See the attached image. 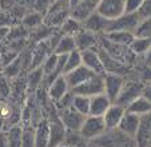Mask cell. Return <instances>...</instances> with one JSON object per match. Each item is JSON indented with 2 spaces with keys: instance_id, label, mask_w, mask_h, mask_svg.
I'll list each match as a JSON object with an SVG mask.
<instances>
[{
  "instance_id": "obj_13",
  "label": "cell",
  "mask_w": 151,
  "mask_h": 147,
  "mask_svg": "<svg viewBox=\"0 0 151 147\" xmlns=\"http://www.w3.org/2000/svg\"><path fill=\"white\" fill-rule=\"evenodd\" d=\"M135 141L138 147H151V112L140 116L139 130Z\"/></svg>"
},
{
  "instance_id": "obj_15",
  "label": "cell",
  "mask_w": 151,
  "mask_h": 147,
  "mask_svg": "<svg viewBox=\"0 0 151 147\" xmlns=\"http://www.w3.org/2000/svg\"><path fill=\"white\" fill-rule=\"evenodd\" d=\"M74 40H75V44H76V50L80 52L96 48L99 45V36L84 28L75 35Z\"/></svg>"
},
{
  "instance_id": "obj_8",
  "label": "cell",
  "mask_w": 151,
  "mask_h": 147,
  "mask_svg": "<svg viewBox=\"0 0 151 147\" xmlns=\"http://www.w3.org/2000/svg\"><path fill=\"white\" fill-rule=\"evenodd\" d=\"M71 91L75 95H83V96H87V98H92V96H95V95L103 94V91H104L103 76L95 75L91 79H88L87 82L83 83V84L75 87L74 90H71Z\"/></svg>"
},
{
  "instance_id": "obj_20",
  "label": "cell",
  "mask_w": 151,
  "mask_h": 147,
  "mask_svg": "<svg viewBox=\"0 0 151 147\" xmlns=\"http://www.w3.org/2000/svg\"><path fill=\"white\" fill-rule=\"evenodd\" d=\"M102 37L106 39L107 42L112 43V44L124 45V47H130V44L132 43V40L135 39L134 34H132V32H127V31L107 32V34H103Z\"/></svg>"
},
{
  "instance_id": "obj_43",
  "label": "cell",
  "mask_w": 151,
  "mask_h": 147,
  "mask_svg": "<svg viewBox=\"0 0 151 147\" xmlns=\"http://www.w3.org/2000/svg\"><path fill=\"white\" fill-rule=\"evenodd\" d=\"M60 147H68V146H66V144H63V146H60Z\"/></svg>"
},
{
  "instance_id": "obj_39",
  "label": "cell",
  "mask_w": 151,
  "mask_h": 147,
  "mask_svg": "<svg viewBox=\"0 0 151 147\" xmlns=\"http://www.w3.org/2000/svg\"><path fill=\"white\" fill-rule=\"evenodd\" d=\"M0 147H9L8 142H7L6 133H0Z\"/></svg>"
},
{
  "instance_id": "obj_29",
  "label": "cell",
  "mask_w": 151,
  "mask_h": 147,
  "mask_svg": "<svg viewBox=\"0 0 151 147\" xmlns=\"http://www.w3.org/2000/svg\"><path fill=\"white\" fill-rule=\"evenodd\" d=\"M134 36L139 39H151V17L140 20L134 31Z\"/></svg>"
},
{
  "instance_id": "obj_5",
  "label": "cell",
  "mask_w": 151,
  "mask_h": 147,
  "mask_svg": "<svg viewBox=\"0 0 151 147\" xmlns=\"http://www.w3.org/2000/svg\"><path fill=\"white\" fill-rule=\"evenodd\" d=\"M124 82H126V78L122 76V75H116V74H106L103 76V84H104L103 94L109 98L111 103L116 102Z\"/></svg>"
},
{
  "instance_id": "obj_24",
  "label": "cell",
  "mask_w": 151,
  "mask_h": 147,
  "mask_svg": "<svg viewBox=\"0 0 151 147\" xmlns=\"http://www.w3.org/2000/svg\"><path fill=\"white\" fill-rule=\"evenodd\" d=\"M60 28V34L62 35H68V36H75L78 32H80L83 30V23L79 20L74 19L72 16H68L63 24L59 27Z\"/></svg>"
},
{
  "instance_id": "obj_6",
  "label": "cell",
  "mask_w": 151,
  "mask_h": 147,
  "mask_svg": "<svg viewBox=\"0 0 151 147\" xmlns=\"http://www.w3.org/2000/svg\"><path fill=\"white\" fill-rule=\"evenodd\" d=\"M139 22H140V19L137 14H123L118 19L111 20L109 23V27H107L106 34L107 32H114V31H127V32H132L134 34Z\"/></svg>"
},
{
  "instance_id": "obj_32",
  "label": "cell",
  "mask_w": 151,
  "mask_h": 147,
  "mask_svg": "<svg viewBox=\"0 0 151 147\" xmlns=\"http://www.w3.org/2000/svg\"><path fill=\"white\" fill-rule=\"evenodd\" d=\"M42 82H43V70H42V67H39V68L36 67L32 72H29L28 83L31 84V87H37Z\"/></svg>"
},
{
  "instance_id": "obj_18",
  "label": "cell",
  "mask_w": 151,
  "mask_h": 147,
  "mask_svg": "<svg viewBox=\"0 0 151 147\" xmlns=\"http://www.w3.org/2000/svg\"><path fill=\"white\" fill-rule=\"evenodd\" d=\"M139 123H140V118L134 114H130L126 111L124 115H123L122 120H120L119 126H118V130H120L122 133H124L126 135L132 136L135 138L137 133L139 130Z\"/></svg>"
},
{
  "instance_id": "obj_2",
  "label": "cell",
  "mask_w": 151,
  "mask_h": 147,
  "mask_svg": "<svg viewBox=\"0 0 151 147\" xmlns=\"http://www.w3.org/2000/svg\"><path fill=\"white\" fill-rule=\"evenodd\" d=\"M106 131H107V128H106L102 116L87 115L79 130V135L87 142H92L99 138L100 135H103Z\"/></svg>"
},
{
  "instance_id": "obj_19",
  "label": "cell",
  "mask_w": 151,
  "mask_h": 147,
  "mask_svg": "<svg viewBox=\"0 0 151 147\" xmlns=\"http://www.w3.org/2000/svg\"><path fill=\"white\" fill-rule=\"evenodd\" d=\"M112 103L110 102V99L104 94H99L95 95L92 98H90V111L88 115L92 116H103L104 112L107 111V108L111 106Z\"/></svg>"
},
{
  "instance_id": "obj_7",
  "label": "cell",
  "mask_w": 151,
  "mask_h": 147,
  "mask_svg": "<svg viewBox=\"0 0 151 147\" xmlns=\"http://www.w3.org/2000/svg\"><path fill=\"white\" fill-rule=\"evenodd\" d=\"M50 139H48V147H60L66 143L68 131L59 119V116L50 119Z\"/></svg>"
},
{
  "instance_id": "obj_4",
  "label": "cell",
  "mask_w": 151,
  "mask_h": 147,
  "mask_svg": "<svg viewBox=\"0 0 151 147\" xmlns=\"http://www.w3.org/2000/svg\"><path fill=\"white\" fill-rule=\"evenodd\" d=\"M143 88H145V86H143L142 83L135 82V80L126 79L124 84H123V88H122V91H120V94H119V96H118V99L115 103L126 108L132 100L137 99L138 96L142 95Z\"/></svg>"
},
{
  "instance_id": "obj_23",
  "label": "cell",
  "mask_w": 151,
  "mask_h": 147,
  "mask_svg": "<svg viewBox=\"0 0 151 147\" xmlns=\"http://www.w3.org/2000/svg\"><path fill=\"white\" fill-rule=\"evenodd\" d=\"M76 50V44H75L74 36H68V35H62L58 42L56 47L54 50V54L56 55H68L70 52Z\"/></svg>"
},
{
  "instance_id": "obj_3",
  "label": "cell",
  "mask_w": 151,
  "mask_h": 147,
  "mask_svg": "<svg viewBox=\"0 0 151 147\" xmlns=\"http://www.w3.org/2000/svg\"><path fill=\"white\" fill-rule=\"evenodd\" d=\"M95 12L106 20H115L124 14V0H99Z\"/></svg>"
},
{
  "instance_id": "obj_42",
  "label": "cell",
  "mask_w": 151,
  "mask_h": 147,
  "mask_svg": "<svg viewBox=\"0 0 151 147\" xmlns=\"http://www.w3.org/2000/svg\"><path fill=\"white\" fill-rule=\"evenodd\" d=\"M50 1H51V4H52V3H54V1H56V0H50Z\"/></svg>"
},
{
  "instance_id": "obj_38",
  "label": "cell",
  "mask_w": 151,
  "mask_h": 147,
  "mask_svg": "<svg viewBox=\"0 0 151 147\" xmlns=\"http://www.w3.org/2000/svg\"><path fill=\"white\" fill-rule=\"evenodd\" d=\"M142 95L145 96L146 99H147L148 102L151 103V86H147V87H145V88H143V92H142Z\"/></svg>"
},
{
  "instance_id": "obj_10",
  "label": "cell",
  "mask_w": 151,
  "mask_h": 147,
  "mask_svg": "<svg viewBox=\"0 0 151 147\" xmlns=\"http://www.w3.org/2000/svg\"><path fill=\"white\" fill-rule=\"evenodd\" d=\"M82 54V64L84 67H87L88 70H91L95 75L99 76H104L106 71L103 67V62L100 59V55L98 52V47L92 48V50H87V51L80 52Z\"/></svg>"
},
{
  "instance_id": "obj_31",
  "label": "cell",
  "mask_w": 151,
  "mask_h": 147,
  "mask_svg": "<svg viewBox=\"0 0 151 147\" xmlns=\"http://www.w3.org/2000/svg\"><path fill=\"white\" fill-rule=\"evenodd\" d=\"M43 19H44V16L40 14H37V12H32V14H29L28 16H26V19L23 20L24 26L28 27V28H31V27H37L40 26V24H43Z\"/></svg>"
},
{
  "instance_id": "obj_37",
  "label": "cell",
  "mask_w": 151,
  "mask_h": 147,
  "mask_svg": "<svg viewBox=\"0 0 151 147\" xmlns=\"http://www.w3.org/2000/svg\"><path fill=\"white\" fill-rule=\"evenodd\" d=\"M80 3H82L83 6L91 8L92 11H95V8H96V4L99 3V0H80Z\"/></svg>"
},
{
  "instance_id": "obj_40",
  "label": "cell",
  "mask_w": 151,
  "mask_h": 147,
  "mask_svg": "<svg viewBox=\"0 0 151 147\" xmlns=\"http://www.w3.org/2000/svg\"><path fill=\"white\" fill-rule=\"evenodd\" d=\"M68 1H70V7H71V8H74L76 4L80 3V0H68Z\"/></svg>"
},
{
  "instance_id": "obj_30",
  "label": "cell",
  "mask_w": 151,
  "mask_h": 147,
  "mask_svg": "<svg viewBox=\"0 0 151 147\" xmlns=\"http://www.w3.org/2000/svg\"><path fill=\"white\" fill-rule=\"evenodd\" d=\"M22 147H35V127L31 125L23 126Z\"/></svg>"
},
{
  "instance_id": "obj_22",
  "label": "cell",
  "mask_w": 151,
  "mask_h": 147,
  "mask_svg": "<svg viewBox=\"0 0 151 147\" xmlns=\"http://www.w3.org/2000/svg\"><path fill=\"white\" fill-rule=\"evenodd\" d=\"M126 111L130 114H134V115H137L140 118V116L151 112V103L148 102L143 95H140L126 107Z\"/></svg>"
},
{
  "instance_id": "obj_35",
  "label": "cell",
  "mask_w": 151,
  "mask_h": 147,
  "mask_svg": "<svg viewBox=\"0 0 151 147\" xmlns=\"http://www.w3.org/2000/svg\"><path fill=\"white\" fill-rule=\"evenodd\" d=\"M145 0H124V14H137Z\"/></svg>"
},
{
  "instance_id": "obj_25",
  "label": "cell",
  "mask_w": 151,
  "mask_h": 147,
  "mask_svg": "<svg viewBox=\"0 0 151 147\" xmlns=\"http://www.w3.org/2000/svg\"><path fill=\"white\" fill-rule=\"evenodd\" d=\"M22 135H23V126L20 125H12L8 130L6 131L7 142L9 147H22Z\"/></svg>"
},
{
  "instance_id": "obj_41",
  "label": "cell",
  "mask_w": 151,
  "mask_h": 147,
  "mask_svg": "<svg viewBox=\"0 0 151 147\" xmlns=\"http://www.w3.org/2000/svg\"><path fill=\"white\" fill-rule=\"evenodd\" d=\"M88 147H99V146H96V144H94V143H91V142H90V143H88Z\"/></svg>"
},
{
  "instance_id": "obj_9",
  "label": "cell",
  "mask_w": 151,
  "mask_h": 147,
  "mask_svg": "<svg viewBox=\"0 0 151 147\" xmlns=\"http://www.w3.org/2000/svg\"><path fill=\"white\" fill-rule=\"evenodd\" d=\"M84 118L86 115L76 112L71 107L66 108V110H60L59 114V119L62 120V123L64 125L68 133H79L83 122H84Z\"/></svg>"
},
{
  "instance_id": "obj_21",
  "label": "cell",
  "mask_w": 151,
  "mask_h": 147,
  "mask_svg": "<svg viewBox=\"0 0 151 147\" xmlns=\"http://www.w3.org/2000/svg\"><path fill=\"white\" fill-rule=\"evenodd\" d=\"M34 127H35V147H48V139H50L48 120L42 119Z\"/></svg>"
},
{
  "instance_id": "obj_12",
  "label": "cell",
  "mask_w": 151,
  "mask_h": 147,
  "mask_svg": "<svg viewBox=\"0 0 151 147\" xmlns=\"http://www.w3.org/2000/svg\"><path fill=\"white\" fill-rule=\"evenodd\" d=\"M70 91L71 90H70V86H68V83H67L64 75H59V76L55 78V79L50 83L48 87H47V95H48V98L54 103H58L63 96L66 95V94H68Z\"/></svg>"
},
{
  "instance_id": "obj_1",
  "label": "cell",
  "mask_w": 151,
  "mask_h": 147,
  "mask_svg": "<svg viewBox=\"0 0 151 147\" xmlns=\"http://www.w3.org/2000/svg\"><path fill=\"white\" fill-rule=\"evenodd\" d=\"M91 143L99 147H138L135 138L126 135L124 133H122L118 128L107 130L103 135L92 141Z\"/></svg>"
},
{
  "instance_id": "obj_11",
  "label": "cell",
  "mask_w": 151,
  "mask_h": 147,
  "mask_svg": "<svg viewBox=\"0 0 151 147\" xmlns=\"http://www.w3.org/2000/svg\"><path fill=\"white\" fill-rule=\"evenodd\" d=\"M98 52H99L100 59L103 62V67H104L106 74H116V75H122V76H126L128 74V66L115 60L114 58L110 56L99 45H98Z\"/></svg>"
},
{
  "instance_id": "obj_26",
  "label": "cell",
  "mask_w": 151,
  "mask_h": 147,
  "mask_svg": "<svg viewBox=\"0 0 151 147\" xmlns=\"http://www.w3.org/2000/svg\"><path fill=\"white\" fill-rule=\"evenodd\" d=\"M71 108L75 110L76 112L82 114V115H88L90 111V98L83 95H75L72 96V103H71Z\"/></svg>"
},
{
  "instance_id": "obj_27",
  "label": "cell",
  "mask_w": 151,
  "mask_h": 147,
  "mask_svg": "<svg viewBox=\"0 0 151 147\" xmlns=\"http://www.w3.org/2000/svg\"><path fill=\"white\" fill-rule=\"evenodd\" d=\"M128 48H130V51L134 55L146 54L151 48V39H139V37H135Z\"/></svg>"
},
{
  "instance_id": "obj_33",
  "label": "cell",
  "mask_w": 151,
  "mask_h": 147,
  "mask_svg": "<svg viewBox=\"0 0 151 147\" xmlns=\"http://www.w3.org/2000/svg\"><path fill=\"white\" fill-rule=\"evenodd\" d=\"M20 66H22V62H20V59H15L14 62H11L8 66H6L4 67V72H6L7 76H16L17 74H19L20 71Z\"/></svg>"
},
{
  "instance_id": "obj_36",
  "label": "cell",
  "mask_w": 151,
  "mask_h": 147,
  "mask_svg": "<svg viewBox=\"0 0 151 147\" xmlns=\"http://www.w3.org/2000/svg\"><path fill=\"white\" fill-rule=\"evenodd\" d=\"M137 15L139 16L140 20L150 19L151 17V0H145L140 6V8L138 9Z\"/></svg>"
},
{
  "instance_id": "obj_44",
  "label": "cell",
  "mask_w": 151,
  "mask_h": 147,
  "mask_svg": "<svg viewBox=\"0 0 151 147\" xmlns=\"http://www.w3.org/2000/svg\"><path fill=\"white\" fill-rule=\"evenodd\" d=\"M150 86H151V84H150Z\"/></svg>"
},
{
  "instance_id": "obj_14",
  "label": "cell",
  "mask_w": 151,
  "mask_h": 147,
  "mask_svg": "<svg viewBox=\"0 0 151 147\" xmlns=\"http://www.w3.org/2000/svg\"><path fill=\"white\" fill-rule=\"evenodd\" d=\"M92 76H95V74L92 72L91 70H88L87 67H84L83 64L80 66V67L72 70L71 72L64 74V78H66L67 83H68V86H70V90H74L75 87L83 84L84 82L91 79Z\"/></svg>"
},
{
  "instance_id": "obj_28",
  "label": "cell",
  "mask_w": 151,
  "mask_h": 147,
  "mask_svg": "<svg viewBox=\"0 0 151 147\" xmlns=\"http://www.w3.org/2000/svg\"><path fill=\"white\" fill-rule=\"evenodd\" d=\"M80 66H82V54H80V51L75 50V51L70 52V54L67 55L66 66H64V72H63V75L67 74V72H71L72 70L80 67Z\"/></svg>"
},
{
  "instance_id": "obj_34",
  "label": "cell",
  "mask_w": 151,
  "mask_h": 147,
  "mask_svg": "<svg viewBox=\"0 0 151 147\" xmlns=\"http://www.w3.org/2000/svg\"><path fill=\"white\" fill-rule=\"evenodd\" d=\"M50 6H51V1H50V0H34V4H32L35 12L43 15V16L47 14Z\"/></svg>"
},
{
  "instance_id": "obj_17",
  "label": "cell",
  "mask_w": 151,
  "mask_h": 147,
  "mask_svg": "<svg viewBox=\"0 0 151 147\" xmlns=\"http://www.w3.org/2000/svg\"><path fill=\"white\" fill-rule=\"evenodd\" d=\"M109 23H110L109 20H106L104 17H102L100 15H98L96 12H94V14L90 15V16L83 22V28L99 36V35L106 34L107 27H109Z\"/></svg>"
},
{
  "instance_id": "obj_16",
  "label": "cell",
  "mask_w": 151,
  "mask_h": 147,
  "mask_svg": "<svg viewBox=\"0 0 151 147\" xmlns=\"http://www.w3.org/2000/svg\"><path fill=\"white\" fill-rule=\"evenodd\" d=\"M126 112V108L122 107V106L116 104V103H112L107 111L104 112V115L102 116L103 122L106 125V128L107 130H114V128H118L120 120H122L123 115Z\"/></svg>"
}]
</instances>
